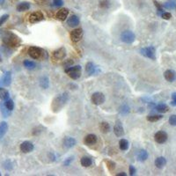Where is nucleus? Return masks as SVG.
Wrapping results in <instances>:
<instances>
[{"label":"nucleus","mask_w":176,"mask_h":176,"mask_svg":"<svg viewBox=\"0 0 176 176\" xmlns=\"http://www.w3.org/2000/svg\"><path fill=\"white\" fill-rule=\"evenodd\" d=\"M66 56V50L62 47L56 50H55L52 54V57L55 61H62Z\"/></svg>","instance_id":"6e6552de"},{"label":"nucleus","mask_w":176,"mask_h":176,"mask_svg":"<svg viewBox=\"0 0 176 176\" xmlns=\"http://www.w3.org/2000/svg\"><path fill=\"white\" fill-rule=\"evenodd\" d=\"M166 165H167V159L164 157H158V158H156V160H155V166H156L157 168L161 169Z\"/></svg>","instance_id":"6ab92c4d"},{"label":"nucleus","mask_w":176,"mask_h":176,"mask_svg":"<svg viewBox=\"0 0 176 176\" xmlns=\"http://www.w3.org/2000/svg\"><path fill=\"white\" fill-rule=\"evenodd\" d=\"M72 160H73V157H70V158H66V159L64 160V166H65V167L70 166L71 163L72 162Z\"/></svg>","instance_id":"a19ab883"},{"label":"nucleus","mask_w":176,"mask_h":176,"mask_svg":"<svg viewBox=\"0 0 176 176\" xmlns=\"http://www.w3.org/2000/svg\"><path fill=\"white\" fill-rule=\"evenodd\" d=\"M84 142H85V144L86 145H93L96 144V142H97V137L94 134H89V135H87L85 137Z\"/></svg>","instance_id":"f3484780"},{"label":"nucleus","mask_w":176,"mask_h":176,"mask_svg":"<svg viewBox=\"0 0 176 176\" xmlns=\"http://www.w3.org/2000/svg\"><path fill=\"white\" fill-rule=\"evenodd\" d=\"M9 92L4 88H0V99L2 101H6L9 99Z\"/></svg>","instance_id":"c85d7f7f"},{"label":"nucleus","mask_w":176,"mask_h":176,"mask_svg":"<svg viewBox=\"0 0 176 176\" xmlns=\"http://www.w3.org/2000/svg\"><path fill=\"white\" fill-rule=\"evenodd\" d=\"M40 85L43 88V89H47L50 85V82H49V78L47 77H42L40 78Z\"/></svg>","instance_id":"cd10ccee"},{"label":"nucleus","mask_w":176,"mask_h":176,"mask_svg":"<svg viewBox=\"0 0 176 176\" xmlns=\"http://www.w3.org/2000/svg\"><path fill=\"white\" fill-rule=\"evenodd\" d=\"M2 62V58H1V56H0V63Z\"/></svg>","instance_id":"8fccbe9b"},{"label":"nucleus","mask_w":176,"mask_h":176,"mask_svg":"<svg viewBox=\"0 0 176 176\" xmlns=\"http://www.w3.org/2000/svg\"><path fill=\"white\" fill-rule=\"evenodd\" d=\"M4 107L9 110V111H12V109L14 108V102L11 99H8L6 100L4 102Z\"/></svg>","instance_id":"72a5a7b5"},{"label":"nucleus","mask_w":176,"mask_h":176,"mask_svg":"<svg viewBox=\"0 0 176 176\" xmlns=\"http://www.w3.org/2000/svg\"><path fill=\"white\" fill-rule=\"evenodd\" d=\"M30 9V4L28 2H21L17 5L18 12H25Z\"/></svg>","instance_id":"aec40b11"},{"label":"nucleus","mask_w":176,"mask_h":176,"mask_svg":"<svg viewBox=\"0 0 176 176\" xmlns=\"http://www.w3.org/2000/svg\"><path fill=\"white\" fill-rule=\"evenodd\" d=\"M129 175H135V174H136V172H137L136 168H135L133 166H129Z\"/></svg>","instance_id":"c03bdc74"},{"label":"nucleus","mask_w":176,"mask_h":176,"mask_svg":"<svg viewBox=\"0 0 176 176\" xmlns=\"http://www.w3.org/2000/svg\"><path fill=\"white\" fill-rule=\"evenodd\" d=\"M121 40L127 44H131L136 40L135 34L130 30H125L121 34Z\"/></svg>","instance_id":"20e7f679"},{"label":"nucleus","mask_w":176,"mask_h":176,"mask_svg":"<svg viewBox=\"0 0 176 176\" xmlns=\"http://www.w3.org/2000/svg\"><path fill=\"white\" fill-rule=\"evenodd\" d=\"M68 14H69V10L66 9V8H62L61 10H59L57 12V13H56V19L58 20L64 21L67 19Z\"/></svg>","instance_id":"2eb2a0df"},{"label":"nucleus","mask_w":176,"mask_h":176,"mask_svg":"<svg viewBox=\"0 0 176 176\" xmlns=\"http://www.w3.org/2000/svg\"><path fill=\"white\" fill-rule=\"evenodd\" d=\"M162 117L163 116L160 115H151L147 116V121H149L151 123H155V122H158L160 119H162Z\"/></svg>","instance_id":"c756f323"},{"label":"nucleus","mask_w":176,"mask_h":176,"mask_svg":"<svg viewBox=\"0 0 176 176\" xmlns=\"http://www.w3.org/2000/svg\"><path fill=\"white\" fill-rule=\"evenodd\" d=\"M44 19V15L42 12L40 11H37V12H34L33 13L30 14L29 16V22L31 24H35V23H38L42 20H43Z\"/></svg>","instance_id":"0eeeda50"},{"label":"nucleus","mask_w":176,"mask_h":176,"mask_svg":"<svg viewBox=\"0 0 176 176\" xmlns=\"http://www.w3.org/2000/svg\"><path fill=\"white\" fill-rule=\"evenodd\" d=\"M169 123L172 126H176V115H172L169 117Z\"/></svg>","instance_id":"e433bc0d"},{"label":"nucleus","mask_w":176,"mask_h":176,"mask_svg":"<svg viewBox=\"0 0 176 176\" xmlns=\"http://www.w3.org/2000/svg\"><path fill=\"white\" fill-rule=\"evenodd\" d=\"M114 132L115 134L116 137H123L124 135V129H123V124L120 121H117L115 123V125L114 127Z\"/></svg>","instance_id":"4468645a"},{"label":"nucleus","mask_w":176,"mask_h":176,"mask_svg":"<svg viewBox=\"0 0 176 176\" xmlns=\"http://www.w3.org/2000/svg\"><path fill=\"white\" fill-rule=\"evenodd\" d=\"M164 77L167 81L174 82L176 80V72L173 70H167L164 72Z\"/></svg>","instance_id":"dca6fc26"},{"label":"nucleus","mask_w":176,"mask_h":176,"mask_svg":"<svg viewBox=\"0 0 176 176\" xmlns=\"http://www.w3.org/2000/svg\"><path fill=\"white\" fill-rule=\"evenodd\" d=\"M44 51L43 50L38 48V47H30L28 49V55L34 58V59H40L42 58V56L44 55Z\"/></svg>","instance_id":"39448f33"},{"label":"nucleus","mask_w":176,"mask_h":176,"mask_svg":"<svg viewBox=\"0 0 176 176\" xmlns=\"http://www.w3.org/2000/svg\"><path fill=\"white\" fill-rule=\"evenodd\" d=\"M53 4H54L55 6L60 7L64 4V2H63V0H53Z\"/></svg>","instance_id":"79ce46f5"},{"label":"nucleus","mask_w":176,"mask_h":176,"mask_svg":"<svg viewBox=\"0 0 176 176\" xmlns=\"http://www.w3.org/2000/svg\"><path fill=\"white\" fill-rule=\"evenodd\" d=\"M4 2V0H0V4H3Z\"/></svg>","instance_id":"09e8293b"},{"label":"nucleus","mask_w":176,"mask_h":176,"mask_svg":"<svg viewBox=\"0 0 176 176\" xmlns=\"http://www.w3.org/2000/svg\"><path fill=\"white\" fill-rule=\"evenodd\" d=\"M148 152L146 150H140L138 154H137V159L141 162L145 161L148 158Z\"/></svg>","instance_id":"5701e85b"},{"label":"nucleus","mask_w":176,"mask_h":176,"mask_svg":"<svg viewBox=\"0 0 176 176\" xmlns=\"http://www.w3.org/2000/svg\"><path fill=\"white\" fill-rule=\"evenodd\" d=\"M161 17H162V19H164V20H170V19L172 18V14H171L170 12H163V13L161 14Z\"/></svg>","instance_id":"58836bf2"},{"label":"nucleus","mask_w":176,"mask_h":176,"mask_svg":"<svg viewBox=\"0 0 176 176\" xmlns=\"http://www.w3.org/2000/svg\"><path fill=\"white\" fill-rule=\"evenodd\" d=\"M171 105L172 106H176V100H173V101L171 102Z\"/></svg>","instance_id":"49530a36"},{"label":"nucleus","mask_w":176,"mask_h":176,"mask_svg":"<svg viewBox=\"0 0 176 176\" xmlns=\"http://www.w3.org/2000/svg\"><path fill=\"white\" fill-rule=\"evenodd\" d=\"M23 64H24V66H25L26 68L28 69V70H33V69H34L35 66H36V64H35L34 62L29 61V60H25V61L23 62Z\"/></svg>","instance_id":"2f4dec72"},{"label":"nucleus","mask_w":176,"mask_h":176,"mask_svg":"<svg viewBox=\"0 0 176 176\" xmlns=\"http://www.w3.org/2000/svg\"><path fill=\"white\" fill-rule=\"evenodd\" d=\"M68 100H69V93H64L62 94L57 95L52 101V105H51L52 111L55 112V113L59 112L66 105Z\"/></svg>","instance_id":"f257e3e1"},{"label":"nucleus","mask_w":176,"mask_h":176,"mask_svg":"<svg viewBox=\"0 0 176 176\" xmlns=\"http://www.w3.org/2000/svg\"><path fill=\"white\" fill-rule=\"evenodd\" d=\"M175 8H176V6H175Z\"/></svg>","instance_id":"3c124183"},{"label":"nucleus","mask_w":176,"mask_h":176,"mask_svg":"<svg viewBox=\"0 0 176 176\" xmlns=\"http://www.w3.org/2000/svg\"><path fill=\"white\" fill-rule=\"evenodd\" d=\"M34 145L31 142H29V141H25V142H23L20 145V151H22V152H24V153H29V152H31V151L34 150Z\"/></svg>","instance_id":"ddd939ff"},{"label":"nucleus","mask_w":176,"mask_h":176,"mask_svg":"<svg viewBox=\"0 0 176 176\" xmlns=\"http://www.w3.org/2000/svg\"><path fill=\"white\" fill-rule=\"evenodd\" d=\"M176 6V0H169L164 4V7L167 9H174Z\"/></svg>","instance_id":"473e14b6"},{"label":"nucleus","mask_w":176,"mask_h":176,"mask_svg":"<svg viewBox=\"0 0 176 176\" xmlns=\"http://www.w3.org/2000/svg\"><path fill=\"white\" fill-rule=\"evenodd\" d=\"M70 37L73 42H79L83 37V29L82 28H76L71 32Z\"/></svg>","instance_id":"9d476101"},{"label":"nucleus","mask_w":176,"mask_h":176,"mask_svg":"<svg viewBox=\"0 0 176 176\" xmlns=\"http://www.w3.org/2000/svg\"><path fill=\"white\" fill-rule=\"evenodd\" d=\"M72 64H73V61H72V60H71V59H69V60H66V61L64 63V66L65 68L71 67Z\"/></svg>","instance_id":"ea45409f"},{"label":"nucleus","mask_w":176,"mask_h":176,"mask_svg":"<svg viewBox=\"0 0 176 176\" xmlns=\"http://www.w3.org/2000/svg\"><path fill=\"white\" fill-rule=\"evenodd\" d=\"M120 112H121L122 114H123V115H126V114H128V113L129 112V107H128L127 105H124V106H123V107H121Z\"/></svg>","instance_id":"4c0bfd02"},{"label":"nucleus","mask_w":176,"mask_h":176,"mask_svg":"<svg viewBox=\"0 0 176 176\" xmlns=\"http://www.w3.org/2000/svg\"><path fill=\"white\" fill-rule=\"evenodd\" d=\"M79 23H80L79 18L76 15H72L67 20V25H69V26L71 27H75L77 25H79Z\"/></svg>","instance_id":"a211bd4d"},{"label":"nucleus","mask_w":176,"mask_h":176,"mask_svg":"<svg viewBox=\"0 0 176 176\" xmlns=\"http://www.w3.org/2000/svg\"><path fill=\"white\" fill-rule=\"evenodd\" d=\"M100 5L103 9H107L110 6V2H109V0H102L100 3Z\"/></svg>","instance_id":"c9c22d12"},{"label":"nucleus","mask_w":176,"mask_h":176,"mask_svg":"<svg viewBox=\"0 0 176 176\" xmlns=\"http://www.w3.org/2000/svg\"><path fill=\"white\" fill-rule=\"evenodd\" d=\"M156 109H157L158 112L163 114V113H167V112L169 110V107H168L167 105H166V104H164V103H161V104H158V105L156 107Z\"/></svg>","instance_id":"a878e982"},{"label":"nucleus","mask_w":176,"mask_h":176,"mask_svg":"<svg viewBox=\"0 0 176 176\" xmlns=\"http://www.w3.org/2000/svg\"><path fill=\"white\" fill-rule=\"evenodd\" d=\"M91 101L93 102V104H94L96 106L101 105V104H103L105 102V95L102 93H100V92L94 93L92 95Z\"/></svg>","instance_id":"1a4fd4ad"},{"label":"nucleus","mask_w":176,"mask_h":176,"mask_svg":"<svg viewBox=\"0 0 176 176\" xmlns=\"http://www.w3.org/2000/svg\"><path fill=\"white\" fill-rule=\"evenodd\" d=\"M105 162H106V165H107L108 170L113 171L115 168V163L114 161H112V160H106Z\"/></svg>","instance_id":"f704fd0d"},{"label":"nucleus","mask_w":176,"mask_h":176,"mask_svg":"<svg viewBox=\"0 0 176 176\" xmlns=\"http://www.w3.org/2000/svg\"><path fill=\"white\" fill-rule=\"evenodd\" d=\"M80 163H81V166H83L84 167H89L90 166H92L93 160L89 157H83L80 159Z\"/></svg>","instance_id":"4be33fe9"},{"label":"nucleus","mask_w":176,"mask_h":176,"mask_svg":"<svg viewBox=\"0 0 176 176\" xmlns=\"http://www.w3.org/2000/svg\"><path fill=\"white\" fill-rule=\"evenodd\" d=\"M77 141L75 140V138L72 137H65L63 140V145L64 148L66 149H71L73 146H75Z\"/></svg>","instance_id":"f8f14e48"},{"label":"nucleus","mask_w":176,"mask_h":176,"mask_svg":"<svg viewBox=\"0 0 176 176\" xmlns=\"http://www.w3.org/2000/svg\"><path fill=\"white\" fill-rule=\"evenodd\" d=\"M65 72L68 74V76L72 78V79H77L82 73V68L80 65H76V66H71L65 69Z\"/></svg>","instance_id":"7ed1b4c3"},{"label":"nucleus","mask_w":176,"mask_h":176,"mask_svg":"<svg viewBox=\"0 0 176 176\" xmlns=\"http://www.w3.org/2000/svg\"><path fill=\"white\" fill-rule=\"evenodd\" d=\"M8 130V124L6 122H2L0 123V139L4 137Z\"/></svg>","instance_id":"393cba45"},{"label":"nucleus","mask_w":176,"mask_h":176,"mask_svg":"<svg viewBox=\"0 0 176 176\" xmlns=\"http://www.w3.org/2000/svg\"><path fill=\"white\" fill-rule=\"evenodd\" d=\"M9 18V15L8 14H5V15H3L1 18H0V26L3 25L6 20H7V19Z\"/></svg>","instance_id":"37998d69"},{"label":"nucleus","mask_w":176,"mask_h":176,"mask_svg":"<svg viewBox=\"0 0 176 176\" xmlns=\"http://www.w3.org/2000/svg\"><path fill=\"white\" fill-rule=\"evenodd\" d=\"M117 176H126L125 173H123V172H122V173H120V174H117Z\"/></svg>","instance_id":"a18cd8bd"},{"label":"nucleus","mask_w":176,"mask_h":176,"mask_svg":"<svg viewBox=\"0 0 176 176\" xmlns=\"http://www.w3.org/2000/svg\"><path fill=\"white\" fill-rule=\"evenodd\" d=\"M140 53L145 56V57H148L150 59H152V60H155L156 59V50L154 47L152 46H150V47H146V48H143L140 50Z\"/></svg>","instance_id":"423d86ee"},{"label":"nucleus","mask_w":176,"mask_h":176,"mask_svg":"<svg viewBox=\"0 0 176 176\" xmlns=\"http://www.w3.org/2000/svg\"><path fill=\"white\" fill-rule=\"evenodd\" d=\"M167 138H168V136H167V132L162 131V130L158 131L155 134V136H154V139H155V141L158 144H164V143H166Z\"/></svg>","instance_id":"9b49d317"},{"label":"nucleus","mask_w":176,"mask_h":176,"mask_svg":"<svg viewBox=\"0 0 176 176\" xmlns=\"http://www.w3.org/2000/svg\"><path fill=\"white\" fill-rule=\"evenodd\" d=\"M85 71H86V72H87L89 75H92V74H93V73L96 72V66L93 64V63L89 62V63H87L86 65H85Z\"/></svg>","instance_id":"412c9836"},{"label":"nucleus","mask_w":176,"mask_h":176,"mask_svg":"<svg viewBox=\"0 0 176 176\" xmlns=\"http://www.w3.org/2000/svg\"><path fill=\"white\" fill-rule=\"evenodd\" d=\"M2 40L5 45H7L9 47H12V48L18 47L20 43V39L16 34H14L13 33H11V32L4 33L3 36H2Z\"/></svg>","instance_id":"f03ea898"},{"label":"nucleus","mask_w":176,"mask_h":176,"mask_svg":"<svg viewBox=\"0 0 176 176\" xmlns=\"http://www.w3.org/2000/svg\"><path fill=\"white\" fill-rule=\"evenodd\" d=\"M172 98H173V100H176V93H174L172 94Z\"/></svg>","instance_id":"de8ad7c7"},{"label":"nucleus","mask_w":176,"mask_h":176,"mask_svg":"<svg viewBox=\"0 0 176 176\" xmlns=\"http://www.w3.org/2000/svg\"><path fill=\"white\" fill-rule=\"evenodd\" d=\"M100 129L102 133H107L110 131V125L107 122H102L100 123Z\"/></svg>","instance_id":"bb28decb"},{"label":"nucleus","mask_w":176,"mask_h":176,"mask_svg":"<svg viewBox=\"0 0 176 176\" xmlns=\"http://www.w3.org/2000/svg\"><path fill=\"white\" fill-rule=\"evenodd\" d=\"M12 82V75H11V72H6L4 75L3 77V84L5 85V86H9L10 84Z\"/></svg>","instance_id":"b1692460"},{"label":"nucleus","mask_w":176,"mask_h":176,"mask_svg":"<svg viewBox=\"0 0 176 176\" xmlns=\"http://www.w3.org/2000/svg\"><path fill=\"white\" fill-rule=\"evenodd\" d=\"M119 147L122 151H126L129 149V142L126 139H121L119 142Z\"/></svg>","instance_id":"7c9ffc66"}]
</instances>
